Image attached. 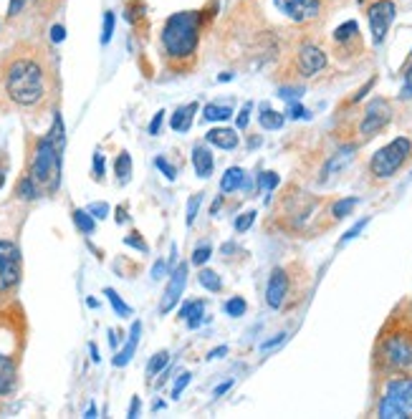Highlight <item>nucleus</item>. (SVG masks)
Segmentation results:
<instances>
[{
    "label": "nucleus",
    "instance_id": "1",
    "mask_svg": "<svg viewBox=\"0 0 412 419\" xmlns=\"http://www.w3.org/2000/svg\"><path fill=\"white\" fill-rule=\"evenodd\" d=\"M64 146H66V132H64V119L61 114L54 116L51 132L38 139L31 165V177L46 190H59L61 182V162H64Z\"/></svg>",
    "mask_w": 412,
    "mask_h": 419
},
{
    "label": "nucleus",
    "instance_id": "2",
    "mask_svg": "<svg viewBox=\"0 0 412 419\" xmlns=\"http://www.w3.org/2000/svg\"><path fill=\"white\" fill-rule=\"evenodd\" d=\"M200 26H203V15L200 10H182L165 20L162 28V48L170 59L185 61L198 54L200 43Z\"/></svg>",
    "mask_w": 412,
    "mask_h": 419
},
{
    "label": "nucleus",
    "instance_id": "3",
    "mask_svg": "<svg viewBox=\"0 0 412 419\" xmlns=\"http://www.w3.org/2000/svg\"><path fill=\"white\" fill-rule=\"evenodd\" d=\"M8 96L20 107H34L43 99L46 84H43V68L31 59H18L10 63L6 79Z\"/></svg>",
    "mask_w": 412,
    "mask_h": 419
},
{
    "label": "nucleus",
    "instance_id": "4",
    "mask_svg": "<svg viewBox=\"0 0 412 419\" xmlns=\"http://www.w3.org/2000/svg\"><path fill=\"white\" fill-rule=\"evenodd\" d=\"M377 414L382 419H412V376H395L387 381Z\"/></svg>",
    "mask_w": 412,
    "mask_h": 419
},
{
    "label": "nucleus",
    "instance_id": "5",
    "mask_svg": "<svg viewBox=\"0 0 412 419\" xmlns=\"http://www.w3.org/2000/svg\"><path fill=\"white\" fill-rule=\"evenodd\" d=\"M412 154V142L407 137H397L390 144H385L382 149L374 152V157L369 160V172L379 180H390L399 167L405 165L407 157Z\"/></svg>",
    "mask_w": 412,
    "mask_h": 419
},
{
    "label": "nucleus",
    "instance_id": "6",
    "mask_svg": "<svg viewBox=\"0 0 412 419\" xmlns=\"http://www.w3.org/2000/svg\"><path fill=\"white\" fill-rule=\"evenodd\" d=\"M395 15H397V6L392 0H374L369 10H367V20H369V31H372V43L382 46L387 38V31L392 26Z\"/></svg>",
    "mask_w": 412,
    "mask_h": 419
},
{
    "label": "nucleus",
    "instance_id": "7",
    "mask_svg": "<svg viewBox=\"0 0 412 419\" xmlns=\"http://www.w3.org/2000/svg\"><path fill=\"white\" fill-rule=\"evenodd\" d=\"M382 361H385L387 369L392 372H405L412 366V344L407 336L402 333H395V336H387L385 344H382Z\"/></svg>",
    "mask_w": 412,
    "mask_h": 419
},
{
    "label": "nucleus",
    "instance_id": "8",
    "mask_svg": "<svg viewBox=\"0 0 412 419\" xmlns=\"http://www.w3.org/2000/svg\"><path fill=\"white\" fill-rule=\"evenodd\" d=\"M390 119H392V107H390V101L374 99L367 104L362 124H359V132H362V137H372V134L382 132V129L390 124Z\"/></svg>",
    "mask_w": 412,
    "mask_h": 419
},
{
    "label": "nucleus",
    "instance_id": "9",
    "mask_svg": "<svg viewBox=\"0 0 412 419\" xmlns=\"http://www.w3.org/2000/svg\"><path fill=\"white\" fill-rule=\"evenodd\" d=\"M20 278V250L10 240H0V288L15 286Z\"/></svg>",
    "mask_w": 412,
    "mask_h": 419
},
{
    "label": "nucleus",
    "instance_id": "10",
    "mask_svg": "<svg viewBox=\"0 0 412 419\" xmlns=\"http://www.w3.org/2000/svg\"><path fill=\"white\" fill-rule=\"evenodd\" d=\"M273 6L293 23H309L319 15L321 0H273Z\"/></svg>",
    "mask_w": 412,
    "mask_h": 419
},
{
    "label": "nucleus",
    "instance_id": "11",
    "mask_svg": "<svg viewBox=\"0 0 412 419\" xmlns=\"http://www.w3.org/2000/svg\"><path fill=\"white\" fill-rule=\"evenodd\" d=\"M185 286H187V263H179L172 273H170V283H167L165 293H162L160 313H170L175 306H177L179 298H182Z\"/></svg>",
    "mask_w": 412,
    "mask_h": 419
},
{
    "label": "nucleus",
    "instance_id": "12",
    "mask_svg": "<svg viewBox=\"0 0 412 419\" xmlns=\"http://www.w3.org/2000/svg\"><path fill=\"white\" fill-rule=\"evenodd\" d=\"M326 68V54L314 43H304L299 48V71L304 76H316Z\"/></svg>",
    "mask_w": 412,
    "mask_h": 419
},
{
    "label": "nucleus",
    "instance_id": "13",
    "mask_svg": "<svg viewBox=\"0 0 412 419\" xmlns=\"http://www.w3.org/2000/svg\"><path fill=\"white\" fill-rule=\"evenodd\" d=\"M286 293H288V275H286V271L276 268L271 273V278H268L266 303L271 308H281L284 306V300H286Z\"/></svg>",
    "mask_w": 412,
    "mask_h": 419
},
{
    "label": "nucleus",
    "instance_id": "14",
    "mask_svg": "<svg viewBox=\"0 0 412 419\" xmlns=\"http://www.w3.org/2000/svg\"><path fill=\"white\" fill-rule=\"evenodd\" d=\"M354 152H357V146L354 144H346V146H341V149H337V152L326 160L324 169H321V182H329L334 174H339L341 169L354 160Z\"/></svg>",
    "mask_w": 412,
    "mask_h": 419
},
{
    "label": "nucleus",
    "instance_id": "15",
    "mask_svg": "<svg viewBox=\"0 0 412 419\" xmlns=\"http://www.w3.org/2000/svg\"><path fill=\"white\" fill-rule=\"evenodd\" d=\"M140 333H142V323L140 321H134L132 323V331H129V339H126L124 346L117 351V356H114V366H126L129 361H132L134 351H137V346H140Z\"/></svg>",
    "mask_w": 412,
    "mask_h": 419
},
{
    "label": "nucleus",
    "instance_id": "16",
    "mask_svg": "<svg viewBox=\"0 0 412 419\" xmlns=\"http://www.w3.org/2000/svg\"><path fill=\"white\" fill-rule=\"evenodd\" d=\"M195 114H198V101H193V104H185V107L175 109V114L170 116V127H172V132H179V134L190 132Z\"/></svg>",
    "mask_w": 412,
    "mask_h": 419
},
{
    "label": "nucleus",
    "instance_id": "17",
    "mask_svg": "<svg viewBox=\"0 0 412 419\" xmlns=\"http://www.w3.org/2000/svg\"><path fill=\"white\" fill-rule=\"evenodd\" d=\"M205 142L207 144L218 146V149H235L240 142V137L235 134V129H226V127H218V129H210L205 134Z\"/></svg>",
    "mask_w": 412,
    "mask_h": 419
},
{
    "label": "nucleus",
    "instance_id": "18",
    "mask_svg": "<svg viewBox=\"0 0 412 419\" xmlns=\"http://www.w3.org/2000/svg\"><path fill=\"white\" fill-rule=\"evenodd\" d=\"M213 154L207 152L205 146H195L193 149V167H195V174L198 177H203V180H207L210 174H213Z\"/></svg>",
    "mask_w": 412,
    "mask_h": 419
},
{
    "label": "nucleus",
    "instance_id": "19",
    "mask_svg": "<svg viewBox=\"0 0 412 419\" xmlns=\"http://www.w3.org/2000/svg\"><path fill=\"white\" fill-rule=\"evenodd\" d=\"M203 313H205V303L203 300H187L185 306L179 308V319L185 321L187 328H198L203 323Z\"/></svg>",
    "mask_w": 412,
    "mask_h": 419
},
{
    "label": "nucleus",
    "instance_id": "20",
    "mask_svg": "<svg viewBox=\"0 0 412 419\" xmlns=\"http://www.w3.org/2000/svg\"><path fill=\"white\" fill-rule=\"evenodd\" d=\"M13 386H15V366L8 356L0 353V397L13 392Z\"/></svg>",
    "mask_w": 412,
    "mask_h": 419
},
{
    "label": "nucleus",
    "instance_id": "21",
    "mask_svg": "<svg viewBox=\"0 0 412 419\" xmlns=\"http://www.w3.org/2000/svg\"><path fill=\"white\" fill-rule=\"evenodd\" d=\"M243 185H246V172H243L240 167H230V169L223 174V180H220V190H223V192L243 190Z\"/></svg>",
    "mask_w": 412,
    "mask_h": 419
},
{
    "label": "nucleus",
    "instance_id": "22",
    "mask_svg": "<svg viewBox=\"0 0 412 419\" xmlns=\"http://www.w3.org/2000/svg\"><path fill=\"white\" fill-rule=\"evenodd\" d=\"M284 121H286V116L281 112H273V109L263 107V112L258 114V124L263 129H268V132H276V129L284 127Z\"/></svg>",
    "mask_w": 412,
    "mask_h": 419
},
{
    "label": "nucleus",
    "instance_id": "23",
    "mask_svg": "<svg viewBox=\"0 0 412 419\" xmlns=\"http://www.w3.org/2000/svg\"><path fill=\"white\" fill-rule=\"evenodd\" d=\"M233 116V109L230 107H218V104H207L203 109V119L205 121H228Z\"/></svg>",
    "mask_w": 412,
    "mask_h": 419
},
{
    "label": "nucleus",
    "instance_id": "24",
    "mask_svg": "<svg viewBox=\"0 0 412 419\" xmlns=\"http://www.w3.org/2000/svg\"><path fill=\"white\" fill-rule=\"evenodd\" d=\"M357 36H359L357 20H346V23H341V26L334 31V40H337V43H349V40L357 38Z\"/></svg>",
    "mask_w": 412,
    "mask_h": 419
},
{
    "label": "nucleus",
    "instance_id": "25",
    "mask_svg": "<svg viewBox=\"0 0 412 419\" xmlns=\"http://www.w3.org/2000/svg\"><path fill=\"white\" fill-rule=\"evenodd\" d=\"M73 222H76V227H79L84 235L94 233V227H96V218H94L89 210H73Z\"/></svg>",
    "mask_w": 412,
    "mask_h": 419
},
{
    "label": "nucleus",
    "instance_id": "26",
    "mask_svg": "<svg viewBox=\"0 0 412 419\" xmlns=\"http://www.w3.org/2000/svg\"><path fill=\"white\" fill-rule=\"evenodd\" d=\"M104 296L109 298V303H112V308L117 311V316H122V319H129L132 316V308L126 306L124 300H122V296L114 288H104Z\"/></svg>",
    "mask_w": 412,
    "mask_h": 419
},
{
    "label": "nucleus",
    "instance_id": "27",
    "mask_svg": "<svg viewBox=\"0 0 412 419\" xmlns=\"http://www.w3.org/2000/svg\"><path fill=\"white\" fill-rule=\"evenodd\" d=\"M198 280H200V286L205 288V291H210V293L223 291V280H220V275L213 273V271H200Z\"/></svg>",
    "mask_w": 412,
    "mask_h": 419
},
{
    "label": "nucleus",
    "instance_id": "28",
    "mask_svg": "<svg viewBox=\"0 0 412 419\" xmlns=\"http://www.w3.org/2000/svg\"><path fill=\"white\" fill-rule=\"evenodd\" d=\"M114 174L119 177V182H126L129 180V174H132V157L126 152H122L114 162Z\"/></svg>",
    "mask_w": 412,
    "mask_h": 419
},
{
    "label": "nucleus",
    "instance_id": "29",
    "mask_svg": "<svg viewBox=\"0 0 412 419\" xmlns=\"http://www.w3.org/2000/svg\"><path fill=\"white\" fill-rule=\"evenodd\" d=\"M18 197L20 200H36L38 197V182L34 177H23L18 182Z\"/></svg>",
    "mask_w": 412,
    "mask_h": 419
},
{
    "label": "nucleus",
    "instance_id": "30",
    "mask_svg": "<svg viewBox=\"0 0 412 419\" xmlns=\"http://www.w3.org/2000/svg\"><path fill=\"white\" fill-rule=\"evenodd\" d=\"M357 205H359V197H346V200L334 202L332 215H334L337 220H341V218H346V215H352V210H354Z\"/></svg>",
    "mask_w": 412,
    "mask_h": 419
},
{
    "label": "nucleus",
    "instance_id": "31",
    "mask_svg": "<svg viewBox=\"0 0 412 419\" xmlns=\"http://www.w3.org/2000/svg\"><path fill=\"white\" fill-rule=\"evenodd\" d=\"M167 361H170V353H167V351L154 353L152 359H149V364H147V376H157V374H160L162 369L167 366Z\"/></svg>",
    "mask_w": 412,
    "mask_h": 419
},
{
    "label": "nucleus",
    "instance_id": "32",
    "mask_svg": "<svg viewBox=\"0 0 412 419\" xmlns=\"http://www.w3.org/2000/svg\"><path fill=\"white\" fill-rule=\"evenodd\" d=\"M253 222H256V210H248V213L238 215V218H235V222H233L235 233H246V230H251Z\"/></svg>",
    "mask_w": 412,
    "mask_h": 419
},
{
    "label": "nucleus",
    "instance_id": "33",
    "mask_svg": "<svg viewBox=\"0 0 412 419\" xmlns=\"http://www.w3.org/2000/svg\"><path fill=\"white\" fill-rule=\"evenodd\" d=\"M246 308H248V303L243 298H230V300H226V313L228 316H233V319H238V316H243L246 313Z\"/></svg>",
    "mask_w": 412,
    "mask_h": 419
},
{
    "label": "nucleus",
    "instance_id": "34",
    "mask_svg": "<svg viewBox=\"0 0 412 419\" xmlns=\"http://www.w3.org/2000/svg\"><path fill=\"white\" fill-rule=\"evenodd\" d=\"M279 174L276 172H260V177H258V185H260V190H266V192H273L276 187H279Z\"/></svg>",
    "mask_w": 412,
    "mask_h": 419
},
{
    "label": "nucleus",
    "instance_id": "35",
    "mask_svg": "<svg viewBox=\"0 0 412 419\" xmlns=\"http://www.w3.org/2000/svg\"><path fill=\"white\" fill-rule=\"evenodd\" d=\"M114 36V10H107L104 13V28H101V43L107 46L109 40H112Z\"/></svg>",
    "mask_w": 412,
    "mask_h": 419
},
{
    "label": "nucleus",
    "instance_id": "36",
    "mask_svg": "<svg viewBox=\"0 0 412 419\" xmlns=\"http://www.w3.org/2000/svg\"><path fill=\"white\" fill-rule=\"evenodd\" d=\"M210 255H213V247L210 245H200L193 250V258H190V263L193 266H203V263H207L210 260Z\"/></svg>",
    "mask_w": 412,
    "mask_h": 419
},
{
    "label": "nucleus",
    "instance_id": "37",
    "mask_svg": "<svg viewBox=\"0 0 412 419\" xmlns=\"http://www.w3.org/2000/svg\"><path fill=\"white\" fill-rule=\"evenodd\" d=\"M190 379H193V374H190V372L179 374L177 381H175V386H172V399H179V394L185 392V386L190 384Z\"/></svg>",
    "mask_w": 412,
    "mask_h": 419
},
{
    "label": "nucleus",
    "instance_id": "38",
    "mask_svg": "<svg viewBox=\"0 0 412 419\" xmlns=\"http://www.w3.org/2000/svg\"><path fill=\"white\" fill-rule=\"evenodd\" d=\"M200 202H203V195H195V197H190V202H187V218H185V222L187 225H193L195 222V215H198V210H200Z\"/></svg>",
    "mask_w": 412,
    "mask_h": 419
},
{
    "label": "nucleus",
    "instance_id": "39",
    "mask_svg": "<svg viewBox=\"0 0 412 419\" xmlns=\"http://www.w3.org/2000/svg\"><path fill=\"white\" fill-rule=\"evenodd\" d=\"M367 225H369V218L359 220L357 225H354V227H349V230H346V233H344V238L339 240V245H344V243H349V240H354V238H357L359 233H362V230H365Z\"/></svg>",
    "mask_w": 412,
    "mask_h": 419
},
{
    "label": "nucleus",
    "instance_id": "40",
    "mask_svg": "<svg viewBox=\"0 0 412 419\" xmlns=\"http://www.w3.org/2000/svg\"><path fill=\"white\" fill-rule=\"evenodd\" d=\"M251 112H253V104H251V101H246V104H243V109H240V114H238V119H235V129H246L248 127V121H251Z\"/></svg>",
    "mask_w": 412,
    "mask_h": 419
},
{
    "label": "nucleus",
    "instance_id": "41",
    "mask_svg": "<svg viewBox=\"0 0 412 419\" xmlns=\"http://www.w3.org/2000/svg\"><path fill=\"white\" fill-rule=\"evenodd\" d=\"M154 167H157V169H160V172L165 174V177H167V180H170V182H172L175 177H177V172H175V167L167 165L165 157H157V160H154Z\"/></svg>",
    "mask_w": 412,
    "mask_h": 419
},
{
    "label": "nucleus",
    "instance_id": "42",
    "mask_svg": "<svg viewBox=\"0 0 412 419\" xmlns=\"http://www.w3.org/2000/svg\"><path fill=\"white\" fill-rule=\"evenodd\" d=\"M89 213H91L96 220H104V218H109V205L107 202H91V205H89Z\"/></svg>",
    "mask_w": 412,
    "mask_h": 419
},
{
    "label": "nucleus",
    "instance_id": "43",
    "mask_svg": "<svg viewBox=\"0 0 412 419\" xmlns=\"http://www.w3.org/2000/svg\"><path fill=\"white\" fill-rule=\"evenodd\" d=\"M288 116H291V119H309V112L301 107L299 101H291V104H288Z\"/></svg>",
    "mask_w": 412,
    "mask_h": 419
},
{
    "label": "nucleus",
    "instance_id": "44",
    "mask_svg": "<svg viewBox=\"0 0 412 419\" xmlns=\"http://www.w3.org/2000/svg\"><path fill=\"white\" fill-rule=\"evenodd\" d=\"M94 177L96 180L104 177V154L101 152H94Z\"/></svg>",
    "mask_w": 412,
    "mask_h": 419
},
{
    "label": "nucleus",
    "instance_id": "45",
    "mask_svg": "<svg viewBox=\"0 0 412 419\" xmlns=\"http://www.w3.org/2000/svg\"><path fill=\"white\" fill-rule=\"evenodd\" d=\"M140 10H145V6H142V3H134V6H126V20H129V23H134V20H140V18H142Z\"/></svg>",
    "mask_w": 412,
    "mask_h": 419
},
{
    "label": "nucleus",
    "instance_id": "46",
    "mask_svg": "<svg viewBox=\"0 0 412 419\" xmlns=\"http://www.w3.org/2000/svg\"><path fill=\"white\" fill-rule=\"evenodd\" d=\"M162 119H165V112H157V114H154V119L149 121V134H152V137H157V134H160Z\"/></svg>",
    "mask_w": 412,
    "mask_h": 419
},
{
    "label": "nucleus",
    "instance_id": "47",
    "mask_svg": "<svg viewBox=\"0 0 412 419\" xmlns=\"http://www.w3.org/2000/svg\"><path fill=\"white\" fill-rule=\"evenodd\" d=\"M402 99H412V66L405 71V86H402Z\"/></svg>",
    "mask_w": 412,
    "mask_h": 419
},
{
    "label": "nucleus",
    "instance_id": "48",
    "mask_svg": "<svg viewBox=\"0 0 412 419\" xmlns=\"http://www.w3.org/2000/svg\"><path fill=\"white\" fill-rule=\"evenodd\" d=\"M165 275H167V263L165 260H157V263L152 266V278L160 280V278H165Z\"/></svg>",
    "mask_w": 412,
    "mask_h": 419
},
{
    "label": "nucleus",
    "instance_id": "49",
    "mask_svg": "<svg viewBox=\"0 0 412 419\" xmlns=\"http://www.w3.org/2000/svg\"><path fill=\"white\" fill-rule=\"evenodd\" d=\"M124 243L126 245H132V247H137V250H142V253H147V245L142 243L140 238H137V233H132V235H126L124 238Z\"/></svg>",
    "mask_w": 412,
    "mask_h": 419
},
{
    "label": "nucleus",
    "instance_id": "50",
    "mask_svg": "<svg viewBox=\"0 0 412 419\" xmlns=\"http://www.w3.org/2000/svg\"><path fill=\"white\" fill-rule=\"evenodd\" d=\"M26 3H28V0H10V3H8V15H10V18H13V15H18Z\"/></svg>",
    "mask_w": 412,
    "mask_h": 419
},
{
    "label": "nucleus",
    "instance_id": "51",
    "mask_svg": "<svg viewBox=\"0 0 412 419\" xmlns=\"http://www.w3.org/2000/svg\"><path fill=\"white\" fill-rule=\"evenodd\" d=\"M284 341H286V333H279L276 339L266 341V344H260V351H271L273 346H279V344H284Z\"/></svg>",
    "mask_w": 412,
    "mask_h": 419
},
{
    "label": "nucleus",
    "instance_id": "52",
    "mask_svg": "<svg viewBox=\"0 0 412 419\" xmlns=\"http://www.w3.org/2000/svg\"><path fill=\"white\" fill-rule=\"evenodd\" d=\"M279 96L281 99H286V101H293V99H299L301 96V89H281Z\"/></svg>",
    "mask_w": 412,
    "mask_h": 419
},
{
    "label": "nucleus",
    "instance_id": "53",
    "mask_svg": "<svg viewBox=\"0 0 412 419\" xmlns=\"http://www.w3.org/2000/svg\"><path fill=\"white\" fill-rule=\"evenodd\" d=\"M64 38H66V28H64V26L51 28V40H54V43H61Z\"/></svg>",
    "mask_w": 412,
    "mask_h": 419
},
{
    "label": "nucleus",
    "instance_id": "54",
    "mask_svg": "<svg viewBox=\"0 0 412 419\" xmlns=\"http://www.w3.org/2000/svg\"><path fill=\"white\" fill-rule=\"evenodd\" d=\"M226 353H228V346H218L207 353V359H220V356H226Z\"/></svg>",
    "mask_w": 412,
    "mask_h": 419
},
{
    "label": "nucleus",
    "instance_id": "55",
    "mask_svg": "<svg viewBox=\"0 0 412 419\" xmlns=\"http://www.w3.org/2000/svg\"><path fill=\"white\" fill-rule=\"evenodd\" d=\"M129 417H140V397H134L132 406H129Z\"/></svg>",
    "mask_w": 412,
    "mask_h": 419
},
{
    "label": "nucleus",
    "instance_id": "56",
    "mask_svg": "<svg viewBox=\"0 0 412 419\" xmlns=\"http://www.w3.org/2000/svg\"><path fill=\"white\" fill-rule=\"evenodd\" d=\"M230 386H233V381H226V384H220L218 389H215V397H220V394H226L228 389H230Z\"/></svg>",
    "mask_w": 412,
    "mask_h": 419
},
{
    "label": "nucleus",
    "instance_id": "57",
    "mask_svg": "<svg viewBox=\"0 0 412 419\" xmlns=\"http://www.w3.org/2000/svg\"><path fill=\"white\" fill-rule=\"evenodd\" d=\"M89 349H91V361H94V364H99L101 356H99V349H96V344H91Z\"/></svg>",
    "mask_w": 412,
    "mask_h": 419
},
{
    "label": "nucleus",
    "instance_id": "58",
    "mask_svg": "<svg viewBox=\"0 0 412 419\" xmlns=\"http://www.w3.org/2000/svg\"><path fill=\"white\" fill-rule=\"evenodd\" d=\"M220 205H223V197H218V200H215V202H213V207H210V215H218Z\"/></svg>",
    "mask_w": 412,
    "mask_h": 419
},
{
    "label": "nucleus",
    "instance_id": "59",
    "mask_svg": "<svg viewBox=\"0 0 412 419\" xmlns=\"http://www.w3.org/2000/svg\"><path fill=\"white\" fill-rule=\"evenodd\" d=\"M109 344H112V346H119V339H117V333L114 331H109Z\"/></svg>",
    "mask_w": 412,
    "mask_h": 419
},
{
    "label": "nucleus",
    "instance_id": "60",
    "mask_svg": "<svg viewBox=\"0 0 412 419\" xmlns=\"http://www.w3.org/2000/svg\"><path fill=\"white\" fill-rule=\"evenodd\" d=\"M84 417H87V419H94V417H96V406H89V409H87V414H84Z\"/></svg>",
    "mask_w": 412,
    "mask_h": 419
},
{
    "label": "nucleus",
    "instance_id": "61",
    "mask_svg": "<svg viewBox=\"0 0 412 419\" xmlns=\"http://www.w3.org/2000/svg\"><path fill=\"white\" fill-rule=\"evenodd\" d=\"M36 3H46V0H36Z\"/></svg>",
    "mask_w": 412,
    "mask_h": 419
}]
</instances>
